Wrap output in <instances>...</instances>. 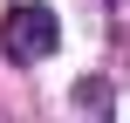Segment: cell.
I'll return each mask as SVG.
<instances>
[{
    "label": "cell",
    "instance_id": "6da1fadb",
    "mask_svg": "<svg viewBox=\"0 0 130 123\" xmlns=\"http://www.w3.org/2000/svg\"><path fill=\"white\" fill-rule=\"evenodd\" d=\"M55 41H62L55 7H41V0H14V7L0 14V48H7L14 62H41V55H55Z\"/></svg>",
    "mask_w": 130,
    "mask_h": 123
}]
</instances>
